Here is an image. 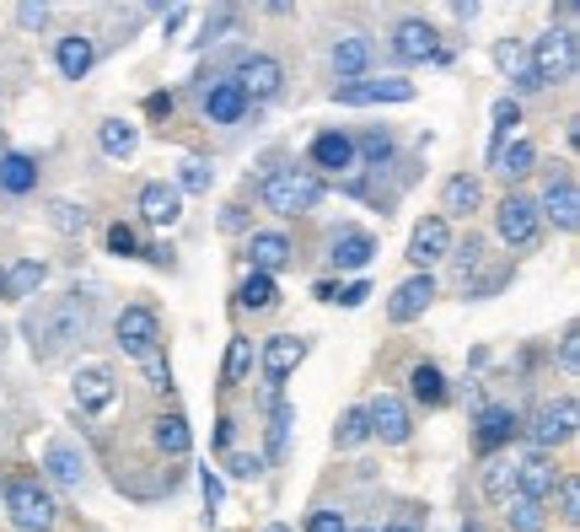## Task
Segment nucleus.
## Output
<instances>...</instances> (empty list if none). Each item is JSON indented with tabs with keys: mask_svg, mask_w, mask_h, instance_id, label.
<instances>
[{
	"mask_svg": "<svg viewBox=\"0 0 580 532\" xmlns=\"http://www.w3.org/2000/svg\"><path fill=\"white\" fill-rule=\"evenodd\" d=\"M86 323H92V307H86L81 291H70L60 302L33 307V312L22 318V333H27V344H33L38 360H55V355H64V350L86 333Z\"/></svg>",
	"mask_w": 580,
	"mask_h": 532,
	"instance_id": "obj_1",
	"label": "nucleus"
},
{
	"mask_svg": "<svg viewBox=\"0 0 580 532\" xmlns=\"http://www.w3.org/2000/svg\"><path fill=\"white\" fill-rule=\"evenodd\" d=\"M0 506L11 511V528L16 532L60 528V500H55V489H49L38 473H11V478L0 484Z\"/></svg>",
	"mask_w": 580,
	"mask_h": 532,
	"instance_id": "obj_2",
	"label": "nucleus"
},
{
	"mask_svg": "<svg viewBox=\"0 0 580 532\" xmlns=\"http://www.w3.org/2000/svg\"><path fill=\"white\" fill-rule=\"evenodd\" d=\"M258 200L263 210H274V215H307V210H318L322 204V178L318 173H307V167H274L263 184H258Z\"/></svg>",
	"mask_w": 580,
	"mask_h": 532,
	"instance_id": "obj_3",
	"label": "nucleus"
},
{
	"mask_svg": "<svg viewBox=\"0 0 580 532\" xmlns=\"http://www.w3.org/2000/svg\"><path fill=\"white\" fill-rule=\"evenodd\" d=\"M526 75H532V86H537V92H543V86L570 81V75H576V33L548 27V33L532 44V55H526Z\"/></svg>",
	"mask_w": 580,
	"mask_h": 532,
	"instance_id": "obj_4",
	"label": "nucleus"
},
{
	"mask_svg": "<svg viewBox=\"0 0 580 532\" xmlns=\"http://www.w3.org/2000/svg\"><path fill=\"white\" fill-rule=\"evenodd\" d=\"M576 419H580V409L576 399H554V403H543L532 419H521V436L532 441V452H559L570 436H576Z\"/></svg>",
	"mask_w": 580,
	"mask_h": 532,
	"instance_id": "obj_5",
	"label": "nucleus"
},
{
	"mask_svg": "<svg viewBox=\"0 0 580 532\" xmlns=\"http://www.w3.org/2000/svg\"><path fill=\"white\" fill-rule=\"evenodd\" d=\"M114 339H119V350H125L129 360H145V355L162 350V318L134 302V307H125V312L114 318Z\"/></svg>",
	"mask_w": 580,
	"mask_h": 532,
	"instance_id": "obj_6",
	"label": "nucleus"
},
{
	"mask_svg": "<svg viewBox=\"0 0 580 532\" xmlns=\"http://www.w3.org/2000/svg\"><path fill=\"white\" fill-rule=\"evenodd\" d=\"M537 226H543L537 200H526V194H506V200L495 204V232H500V243H506V248H532V243H537Z\"/></svg>",
	"mask_w": 580,
	"mask_h": 532,
	"instance_id": "obj_7",
	"label": "nucleus"
},
{
	"mask_svg": "<svg viewBox=\"0 0 580 532\" xmlns=\"http://www.w3.org/2000/svg\"><path fill=\"white\" fill-rule=\"evenodd\" d=\"M366 425H371V441H382V447H403L414 436L409 403L398 399V393H377V399L366 403Z\"/></svg>",
	"mask_w": 580,
	"mask_h": 532,
	"instance_id": "obj_8",
	"label": "nucleus"
},
{
	"mask_svg": "<svg viewBox=\"0 0 580 532\" xmlns=\"http://www.w3.org/2000/svg\"><path fill=\"white\" fill-rule=\"evenodd\" d=\"M392 55H398L403 66L447 60V55H441V33H436L430 22H419V16H409V22H398V27H392Z\"/></svg>",
	"mask_w": 580,
	"mask_h": 532,
	"instance_id": "obj_9",
	"label": "nucleus"
},
{
	"mask_svg": "<svg viewBox=\"0 0 580 532\" xmlns=\"http://www.w3.org/2000/svg\"><path fill=\"white\" fill-rule=\"evenodd\" d=\"M232 81L242 86L248 103H269V97H280V86H285V66H280L274 55H248Z\"/></svg>",
	"mask_w": 580,
	"mask_h": 532,
	"instance_id": "obj_10",
	"label": "nucleus"
},
{
	"mask_svg": "<svg viewBox=\"0 0 580 532\" xmlns=\"http://www.w3.org/2000/svg\"><path fill=\"white\" fill-rule=\"evenodd\" d=\"M344 108H371V103H414V81L403 75H382V81H350L333 92Z\"/></svg>",
	"mask_w": 580,
	"mask_h": 532,
	"instance_id": "obj_11",
	"label": "nucleus"
},
{
	"mask_svg": "<svg viewBox=\"0 0 580 532\" xmlns=\"http://www.w3.org/2000/svg\"><path fill=\"white\" fill-rule=\"evenodd\" d=\"M451 259V226L447 215H425L419 226H414V237H409V264H419V274L430 264H441Z\"/></svg>",
	"mask_w": 580,
	"mask_h": 532,
	"instance_id": "obj_12",
	"label": "nucleus"
},
{
	"mask_svg": "<svg viewBox=\"0 0 580 532\" xmlns=\"http://www.w3.org/2000/svg\"><path fill=\"white\" fill-rule=\"evenodd\" d=\"M559 463L548 458V452H526V458H516V495H526V500H543L548 506V495L559 489Z\"/></svg>",
	"mask_w": 580,
	"mask_h": 532,
	"instance_id": "obj_13",
	"label": "nucleus"
},
{
	"mask_svg": "<svg viewBox=\"0 0 580 532\" xmlns=\"http://www.w3.org/2000/svg\"><path fill=\"white\" fill-rule=\"evenodd\" d=\"M516 436H521V414H516V409H506V403L478 409V430H473V441H478L484 458H495L500 447H511Z\"/></svg>",
	"mask_w": 580,
	"mask_h": 532,
	"instance_id": "obj_14",
	"label": "nucleus"
},
{
	"mask_svg": "<svg viewBox=\"0 0 580 532\" xmlns=\"http://www.w3.org/2000/svg\"><path fill=\"white\" fill-rule=\"evenodd\" d=\"M70 393H75V409H81V414H103L108 403L119 399V382H114L108 366H81V371L70 377Z\"/></svg>",
	"mask_w": 580,
	"mask_h": 532,
	"instance_id": "obj_15",
	"label": "nucleus"
},
{
	"mask_svg": "<svg viewBox=\"0 0 580 532\" xmlns=\"http://www.w3.org/2000/svg\"><path fill=\"white\" fill-rule=\"evenodd\" d=\"M307 360V339H296V333H274V339H263V382L280 393V382L296 371Z\"/></svg>",
	"mask_w": 580,
	"mask_h": 532,
	"instance_id": "obj_16",
	"label": "nucleus"
},
{
	"mask_svg": "<svg viewBox=\"0 0 580 532\" xmlns=\"http://www.w3.org/2000/svg\"><path fill=\"white\" fill-rule=\"evenodd\" d=\"M537 215H548L559 232H576L580 221V194H576V178L570 173H559V178H548V189H543V200H537Z\"/></svg>",
	"mask_w": 580,
	"mask_h": 532,
	"instance_id": "obj_17",
	"label": "nucleus"
},
{
	"mask_svg": "<svg viewBox=\"0 0 580 532\" xmlns=\"http://www.w3.org/2000/svg\"><path fill=\"white\" fill-rule=\"evenodd\" d=\"M430 302H436V280H430V274H409V280L392 291L387 318H392V323H414V318H425Z\"/></svg>",
	"mask_w": 580,
	"mask_h": 532,
	"instance_id": "obj_18",
	"label": "nucleus"
},
{
	"mask_svg": "<svg viewBox=\"0 0 580 532\" xmlns=\"http://www.w3.org/2000/svg\"><path fill=\"white\" fill-rule=\"evenodd\" d=\"M253 103L242 97V86L226 75V81H204V119L210 125H237L242 114H248Z\"/></svg>",
	"mask_w": 580,
	"mask_h": 532,
	"instance_id": "obj_19",
	"label": "nucleus"
},
{
	"mask_svg": "<svg viewBox=\"0 0 580 532\" xmlns=\"http://www.w3.org/2000/svg\"><path fill=\"white\" fill-rule=\"evenodd\" d=\"M248 259H253V274H280V269L296 259V243L285 237V232H253L248 237Z\"/></svg>",
	"mask_w": 580,
	"mask_h": 532,
	"instance_id": "obj_20",
	"label": "nucleus"
},
{
	"mask_svg": "<svg viewBox=\"0 0 580 532\" xmlns=\"http://www.w3.org/2000/svg\"><path fill=\"white\" fill-rule=\"evenodd\" d=\"M44 468H49V484H60V489H70V495H81L86 463H81V452H75L70 441H49V447H44Z\"/></svg>",
	"mask_w": 580,
	"mask_h": 532,
	"instance_id": "obj_21",
	"label": "nucleus"
},
{
	"mask_svg": "<svg viewBox=\"0 0 580 532\" xmlns=\"http://www.w3.org/2000/svg\"><path fill=\"white\" fill-rule=\"evenodd\" d=\"M312 167H322V173H350L355 167V134L322 130L312 140Z\"/></svg>",
	"mask_w": 580,
	"mask_h": 532,
	"instance_id": "obj_22",
	"label": "nucleus"
},
{
	"mask_svg": "<svg viewBox=\"0 0 580 532\" xmlns=\"http://www.w3.org/2000/svg\"><path fill=\"white\" fill-rule=\"evenodd\" d=\"M333 70H339L344 86L360 81V75L371 70V38H366V33H344V38L333 44Z\"/></svg>",
	"mask_w": 580,
	"mask_h": 532,
	"instance_id": "obj_23",
	"label": "nucleus"
},
{
	"mask_svg": "<svg viewBox=\"0 0 580 532\" xmlns=\"http://www.w3.org/2000/svg\"><path fill=\"white\" fill-rule=\"evenodd\" d=\"M55 66H60L64 81H81L86 70L97 66V49H92V38H86V33H64L60 44H55Z\"/></svg>",
	"mask_w": 580,
	"mask_h": 532,
	"instance_id": "obj_24",
	"label": "nucleus"
},
{
	"mask_svg": "<svg viewBox=\"0 0 580 532\" xmlns=\"http://www.w3.org/2000/svg\"><path fill=\"white\" fill-rule=\"evenodd\" d=\"M140 215H145L151 226H173V221L184 215V194H178L173 184H145V189H140Z\"/></svg>",
	"mask_w": 580,
	"mask_h": 532,
	"instance_id": "obj_25",
	"label": "nucleus"
},
{
	"mask_svg": "<svg viewBox=\"0 0 580 532\" xmlns=\"http://www.w3.org/2000/svg\"><path fill=\"white\" fill-rule=\"evenodd\" d=\"M151 436H156V447H162L167 458H189V447H193V430H189V419H184L178 409H167V414H156V419H151Z\"/></svg>",
	"mask_w": 580,
	"mask_h": 532,
	"instance_id": "obj_26",
	"label": "nucleus"
},
{
	"mask_svg": "<svg viewBox=\"0 0 580 532\" xmlns=\"http://www.w3.org/2000/svg\"><path fill=\"white\" fill-rule=\"evenodd\" d=\"M478 489H484V500L506 506V500L516 495V458H506V452H495V458L484 463V473H478Z\"/></svg>",
	"mask_w": 580,
	"mask_h": 532,
	"instance_id": "obj_27",
	"label": "nucleus"
},
{
	"mask_svg": "<svg viewBox=\"0 0 580 532\" xmlns=\"http://www.w3.org/2000/svg\"><path fill=\"white\" fill-rule=\"evenodd\" d=\"M44 280H49V264H44V259H22V264H11L5 269V302H27V296H38Z\"/></svg>",
	"mask_w": 580,
	"mask_h": 532,
	"instance_id": "obj_28",
	"label": "nucleus"
},
{
	"mask_svg": "<svg viewBox=\"0 0 580 532\" xmlns=\"http://www.w3.org/2000/svg\"><path fill=\"white\" fill-rule=\"evenodd\" d=\"M478 204H484V184H478L473 173L447 178V189H441V210H447V215H473Z\"/></svg>",
	"mask_w": 580,
	"mask_h": 532,
	"instance_id": "obj_29",
	"label": "nucleus"
},
{
	"mask_svg": "<svg viewBox=\"0 0 580 532\" xmlns=\"http://www.w3.org/2000/svg\"><path fill=\"white\" fill-rule=\"evenodd\" d=\"M377 259V237L371 232H339L333 237V264L339 269H366Z\"/></svg>",
	"mask_w": 580,
	"mask_h": 532,
	"instance_id": "obj_30",
	"label": "nucleus"
},
{
	"mask_svg": "<svg viewBox=\"0 0 580 532\" xmlns=\"http://www.w3.org/2000/svg\"><path fill=\"white\" fill-rule=\"evenodd\" d=\"M0 189L5 194H33L38 189V162L22 156V151H5L0 156Z\"/></svg>",
	"mask_w": 580,
	"mask_h": 532,
	"instance_id": "obj_31",
	"label": "nucleus"
},
{
	"mask_svg": "<svg viewBox=\"0 0 580 532\" xmlns=\"http://www.w3.org/2000/svg\"><path fill=\"white\" fill-rule=\"evenodd\" d=\"M409 388H414V399L425 403V409H441L451 399L447 377H441V366H430V360H419L414 371H409Z\"/></svg>",
	"mask_w": 580,
	"mask_h": 532,
	"instance_id": "obj_32",
	"label": "nucleus"
},
{
	"mask_svg": "<svg viewBox=\"0 0 580 532\" xmlns=\"http://www.w3.org/2000/svg\"><path fill=\"white\" fill-rule=\"evenodd\" d=\"M97 145H103L114 162H125V156L140 151V130H134L129 119H103V125H97Z\"/></svg>",
	"mask_w": 580,
	"mask_h": 532,
	"instance_id": "obj_33",
	"label": "nucleus"
},
{
	"mask_svg": "<svg viewBox=\"0 0 580 532\" xmlns=\"http://www.w3.org/2000/svg\"><path fill=\"white\" fill-rule=\"evenodd\" d=\"M506 522H511V532H548V506L526 500V495H511L506 500Z\"/></svg>",
	"mask_w": 580,
	"mask_h": 532,
	"instance_id": "obj_34",
	"label": "nucleus"
},
{
	"mask_svg": "<svg viewBox=\"0 0 580 532\" xmlns=\"http://www.w3.org/2000/svg\"><path fill=\"white\" fill-rule=\"evenodd\" d=\"M532 167H537V145H532V140H516V145H506V151L495 156V173L511 178V184L516 178H526Z\"/></svg>",
	"mask_w": 580,
	"mask_h": 532,
	"instance_id": "obj_35",
	"label": "nucleus"
},
{
	"mask_svg": "<svg viewBox=\"0 0 580 532\" xmlns=\"http://www.w3.org/2000/svg\"><path fill=\"white\" fill-rule=\"evenodd\" d=\"M274 302H280V291H274L269 274H248L242 291H237V307H242V312H269Z\"/></svg>",
	"mask_w": 580,
	"mask_h": 532,
	"instance_id": "obj_36",
	"label": "nucleus"
},
{
	"mask_svg": "<svg viewBox=\"0 0 580 532\" xmlns=\"http://www.w3.org/2000/svg\"><path fill=\"white\" fill-rule=\"evenodd\" d=\"M248 371H253V339H232V344H226V371H221V382H226V388H242Z\"/></svg>",
	"mask_w": 580,
	"mask_h": 532,
	"instance_id": "obj_37",
	"label": "nucleus"
},
{
	"mask_svg": "<svg viewBox=\"0 0 580 532\" xmlns=\"http://www.w3.org/2000/svg\"><path fill=\"white\" fill-rule=\"evenodd\" d=\"M366 441H371L366 409H344V419H339V430H333V447H339V452H355V447H366Z\"/></svg>",
	"mask_w": 580,
	"mask_h": 532,
	"instance_id": "obj_38",
	"label": "nucleus"
},
{
	"mask_svg": "<svg viewBox=\"0 0 580 532\" xmlns=\"http://www.w3.org/2000/svg\"><path fill=\"white\" fill-rule=\"evenodd\" d=\"M392 151H398L392 130H366L360 140H355V162H366V167H382V162H392Z\"/></svg>",
	"mask_w": 580,
	"mask_h": 532,
	"instance_id": "obj_39",
	"label": "nucleus"
},
{
	"mask_svg": "<svg viewBox=\"0 0 580 532\" xmlns=\"http://www.w3.org/2000/svg\"><path fill=\"white\" fill-rule=\"evenodd\" d=\"M516 125H521V103H516V97H500V103H495V134H489V162L506 151V140H511Z\"/></svg>",
	"mask_w": 580,
	"mask_h": 532,
	"instance_id": "obj_40",
	"label": "nucleus"
},
{
	"mask_svg": "<svg viewBox=\"0 0 580 532\" xmlns=\"http://www.w3.org/2000/svg\"><path fill=\"white\" fill-rule=\"evenodd\" d=\"M86 204H75V200H49V226L55 232H64V237H81L86 232Z\"/></svg>",
	"mask_w": 580,
	"mask_h": 532,
	"instance_id": "obj_41",
	"label": "nucleus"
},
{
	"mask_svg": "<svg viewBox=\"0 0 580 532\" xmlns=\"http://www.w3.org/2000/svg\"><path fill=\"white\" fill-rule=\"evenodd\" d=\"M495 60H500V70H511L516 92H537V86H532V75H526V49H521L516 38H506V44H495Z\"/></svg>",
	"mask_w": 580,
	"mask_h": 532,
	"instance_id": "obj_42",
	"label": "nucleus"
},
{
	"mask_svg": "<svg viewBox=\"0 0 580 532\" xmlns=\"http://www.w3.org/2000/svg\"><path fill=\"white\" fill-rule=\"evenodd\" d=\"M210 184H215V167H210L204 156H189L173 189H178V194H210Z\"/></svg>",
	"mask_w": 580,
	"mask_h": 532,
	"instance_id": "obj_43",
	"label": "nucleus"
},
{
	"mask_svg": "<svg viewBox=\"0 0 580 532\" xmlns=\"http://www.w3.org/2000/svg\"><path fill=\"white\" fill-rule=\"evenodd\" d=\"M291 419H296V409L274 393V414H269V452L280 458L285 452V436H291Z\"/></svg>",
	"mask_w": 580,
	"mask_h": 532,
	"instance_id": "obj_44",
	"label": "nucleus"
},
{
	"mask_svg": "<svg viewBox=\"0 0 580 532\" xmlns=\"http://www.w3.org/2000/svg\"><path fill=\"white\" fill-rule=\"evenodd\" d=\"M548 500H554V506H559V517L576 528V522H580V478H570V473H565V478H559V489H554Z\"/></svg>",
	"mask_w": 580,
	"mask_h": 532,
	"instance_id": "obj_45",
	"label": "nucleus"
},
{
	"mask_svg": "<svg viewBox=\"0 0 580 532\" xmlns=\"http://www.w3.org/2000/svg\"><path fill=\"white\" fill-rule=\"evenodd\" d=\"M108 253L134 259V253H140V232H134V226H125V221H114V226H108Z\"/></svg>",
	"mask_w": 580,
	"mask_h": 532,
	"instance_id": "obj_46",
	"label": "nucleus"
},
{
	"mask_svg": "<svg viewBox=\"0 0 580 532\" xmlns=\"http://www.w3.org/2000/svg\"><path fill=\"white\" fill-rule=\"evenodd\" d=\"M140 366H145V377H151V388H156V393H173V366L162 360V350H156V355H145Z\"/></svg>",
	"mask_w": 580,
	"mask_h": 532,
	"instance_id": "obj_47",
	"label": "nucleus"
},
{
	"mask_svg": "<svg viewBox=\"0 0 580 532\" xmlns=\"http://www.w3.org/2000/svg\"><path fill=\"white\" fill-rule=\"evenodd\" d=\"M226 473H232V478H258V473H263V458H258V452H226Z\"/></svg>",
	"mask_w": 580,
	"mask_h": 532,
	"instance_id": "obj_48",
	"label": "nucleus"
},
{
	"mask_svg": "<svg viewBox=\"0 0 580 532\" xmlns=\"http://www.w3.org/2000/svg\"><path fill=\"white\" fill-rule=\"evenodd\" d=\"M559 371H565V377L580 371V333L576 329H565V339H559Z\"/></svg>",
	"mask_w": 580,
	"mask_h": 532,
	"instance_id": "obj_49",
	"label": "nucleus"
},
{
	"mask_svg": "<svg viewBox=\"0 0 580 532\" xmlns=\"http://www.w3.org/2000/svg\"><path fill=\"white\" fill-rule=\"evenodd\" d=\"M307 532H350V522H344V511H312Z\"/></svg>",
	"mask_w": 580,
	"mask_h": 532,
	"instance_id": "obj_50",
	"label": "nucleus"
},
{
	"mask_svg": "<svg viewBox=\"0 0 580 532\" xmlns=\"http://www.w3.org/2000/svg\"><path fill=\"white\" fill-rule=\"evenodd\" d=\"M484 264V243L478 237H467L462 248H457V269H462V280H467V269H478Z\"/></svg>",
	"mask_w": 580,
	"mask_h": 532,
	"instance_id": "obj_51",
	"label": "nucleus"
},
{
	"mask_svg": "<svg viewBox=\"0 0 580 532\" xmlns=\"http://www.w3.org/2000/svg\"><path fill=\"white\" fill-rule=\"evenodd\" d=\"M16 22L22 27H49V5L44 0H27V5H16Z\"/></svg>",
	"mask_w": 580,
	"mask_h": 532,
	"instance_id": "obj_52",
	"label": "nucleus"
},
{
	"mask_svg": "<svg viewBox=\"0 0 580 532\" xmlns=\"http://www.w3.org/2000/svg\"><path fill=\"white\" fill-rule=\"evenodd\" d=\"M366 296H371V285H366V280H350V285H339L333 302H339V307H366Z\"/></svg>",
	"mask_w": 580,
	"mask_h": 532,
	"instance_id": "obj_53",
	"label": "nucleus"
},
{
	"mask_svg": "<svg viewBox=\"0 0 580 532\" xmlns=\"http://www.w3.org/2000/svg\"><path fill=\"white\" fill-rule=\"evenodd\" d=\"M232 22H237V11H215V16H204V38H199V44H215Z\"/></svg>",
	"mask_w": 580,
	"mask_h": 532,
	"instance_id": "obj_54",
	"label": "nucleus"
},
{
	"mask_svg": "<svg viewBox=\"0 0 580 532\" xmlns=\"http://www.w3.org/2000/svg\"><path fill=\"white\" fill-rule=\"evenodd\" d=\"M221 232H232V237L248 232V210H242V204H226V210H221Z\"/></svg>",
	"mask_w": 580,
	"mask_h": 532,
	"instance_id": "obj_55",
	"label": "nucleus"
},
{
	"mask_svg": "<svg viewBox=\"0 0 580 532\" xmlns=\"http://www.w3.org/2000/svg\"><path fill=\"white\" fill-rule=\"evenodd\" d=\"M232 441H237V419H232V414H221V425H215V447H221V452H232Z\"/></svg>",
	"mask_w": 580,
	"mask_h": 532,
	"instance_id": "obj_56",
	"label": "nucleus"
},
{
	"mask_svg": "<svg viewBox=\"0 0 580 532\" xmlns=\"http://www.w3.org/2000/svg\"><path fill=\"white\" fill-rule=\"evenodd\" d=\"M199 489H204V506H210V511H215V506H221V478H215V473H210V468H204V473H199Z\"/></svg>",
	"mask_w": 580,
	"mask_h": 532,
	"instance_id": "obj_57",
	"label": "nucleus"
},
{
	"mask_svg": "<svg viewBox=\"0 0 580 532\" xmlns=\"http://www.w3.org/2000/svg\"><path fill=\"white\" fill-rule=\"evenodd\" d=\"M184 16H189L184 5H167V16H162V33H178V27H184Z\"/></svg>",
	"mask_w": 580,
	"mask_h": 532,
	"instance_id": "obj_58",
	"label": "nucleus"
},
{
	"mask_svg": "<svg viewBox=\"0 0 580 532\" xmlns=\"http://www.w3.org/2000/svg\"><path fill=\"white\" fill-rule=\"evenodd\" d=\"M382 532H414V528H403V522H392V528H382Z\"/></svg>",
	"mask_w": 580,
	"mask_h": 532,
	"instance_id": "obj_59",
	"label": "nucleus"
},
{
	"mask_svg": "<svg viewBox=\"0 0 580 532\" xmlns=\"http://www.w3.org/2000/svg\"><path fill=\"white\" fill-rule=\"evenodd\" d=\"M0 302H5V269H0Z\"/></svg>",
	"mask_w": 580,
	"mask_h": 532,
	"instance_id": "obj_60",
	"label": "nucleus"
},
{
	"mask_svg": "<svg viewBox=\"0 0 580 532\" xmlns=\"http://www.w3.org/2000/svg\"><path fill=\"white\" fill-rule=\"evenodd\" d=\"M462 532H484V528H478V522H467V528H462Z\"/></svg>",
	"mask_w": 580,
	"mask_h": 532,
	"instance_id": "obj_61",
	"label": "nucleus"
},
{
	"mask_svg": "<svg viewBox=\"0 0 580 532\" xmlns=\"http://www.w3.org/2000/svg\"><path fill=\"white\" fill-rule=\"evenodd\" d=\"M269 532H291V528H269Z\"/></svg>",
	"mask_w": 580,
	"mask_h": 532,
	"instance_id": "obj_62",
	"label": "nucleus"
},
{
	"mask_svg": "<svg viewBox=\"0 0 580 532\" xmlns=\"http://www.w3.org/2000/svg\"><path fill=\"white\" fill-rule=\"evenodd\" d=\"M0 344H5V329H0Z\"/></svg>",
	"mask_w": 580,
	"mask_h": 532,
	"instance_id": "obj_63",
	"label": "nucleus"
},
{
	"mask_svg": "<svg viewBox=\"0 0 580 532\" xmlns=\"http://www.w3.org/2000/svg\"><path fill=\"white\" fill-rule=\"evenodd\" d=\"M366 532H377V528H366Z\"/></svg>",
	"mask_w": 580,
	"mask_h": 532,
	"instance_id": "obj_64",
	"label": "nucleus"
}]
</instances>
